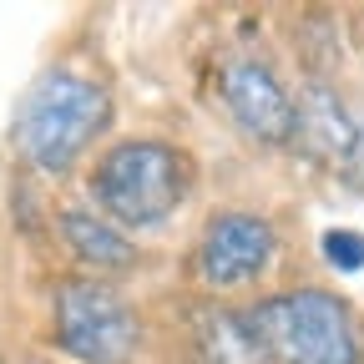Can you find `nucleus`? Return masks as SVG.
I'll list each match as a JSON object with an SVG mask.
<instances>
[{
	"label": "nucleus",
	"instance_id": "obj_1",
	"mask_svg": "<svg viewBox=\"0 0 364 364\" xmlns=\"http://www.w3.org/2000/svg\"><path fill=\"white\" fill-rule=\"evenodd\" d=\"M107 127H112V91L107 86H97L81 71H46L21 97L11 136H16V152L36 172L66 177Z\"/></svg>",
	"mask_w": 364,
	"mask_h": 364
},
{
	"label": "nucleus",
	"instance_id": "obj_2",
	"mask_svg": "<svg viewBox=\"0 0 364 364\" xmlns=\"http://www.w3.org/2000/svg\"><path fill=\"white\" fill-rule=\"evenodd\" d=\"M253 354L273 364H359V329L354 314L329 289H294L273 294L238 314Z\"/></svg>",
	"mask_w": 364,
	"mask_h": 364
},
{
	"label": "nucleus",
	"instance_id": "obj_3",
	"mask_svg": "<svg viewBox=\"0 0 364 364\" xmlns=\"http://www.w3.org/2000/svg\"><path fill=\"white\" fill-rule=\"evenodd\" d=\"M193 193V162L157 136H132L97 157L91 198L127 228H162Z\"/></svg>",
	"mask_w": 364,
	"mask_h": 364
},
{
	"label": "nucleus",
	"instance_id": "obj_4",
	"mask_svg": "<svg viewBox=\"0 0 364 364\" xmlns=\"http://www.w3.org/2000/svg\"><path fill=\"white\" fill-rule=\"evenodd\" d=\"M56 344L81 364H127L136 354V314L102 279H61L51 294Z\"/></svg>",
	"mask_w": 364,
	"mask_h": 364
},
{
	"label": "nucleus",
	"instance_id": "obj_5",
	"mask_svg": "<svg viewBox=\"0 0 364 364\" xmlns=\"http://www.w3.org/2000/svg\"><path fill=\"white\" fill-rule=\"evenodd\" d=\"M279 258V233L273 223L258 218V213H218L203 233V279L213 289H238V284H253L258 273L273 268Z\"/></svg>",
	"mask_w": 364,
	"mask_h": 364
},
{
	"label": "nucleus",
	"instance_id": "obj_6",
	"mask_svg": "<svg viewBox=\"0 0 364 364\" xmlns=\"http://www.w3.org/2000/svg\"><path fill=\"white\" fill-rule=\"evenodd\" d=\"M218 86H223L228 117H233L253 142H268V147H289L294 142V97L263 61H248V56L228 61Z\"/></svg>",
	"mask_w": 364,
	"mask_h": 364
},
{
	"label": "nucleus",
	"instance_id": "obj_7",
	"mask_svg": "<svg viewBox=\"0 0 364 364\" xmlns=\"http://www.w3.org/2000/svg\"><path fill=\"white\" fill-rule=\"evenodd\" d=\"M294 136H304V147H314L318 157L344 162L349 142H354V122L339 107V91L324 81H309L294 102Z\"/></svg>",
	"mask_w": 364,
	"mask_h": 364
},
{
	"label": "nucleus",
	"instance_id": "obj_8",
	"mask_svg": "<svg viewBox=\"0 0 364 364\" xmlns=\"http://www.w3.org/2000/svg\"><path fill=\"white\" fill-rule=\"evenodd\" d=\"M61 238L71 243V253L86 268H97V273H127V268H136V243L122 233L117 223H102L97 213L66 208L61 213Z\"/></svg>",
	"mask_w": 364,
	"mask_h": 364
},
{
	"label": "nucleus",
	"instance_id": "obj_9",
	"mask_svg": "<svg viewBox=\"0 0 364 364\" xmlns=\"http://www.w3.org/2000/svg\"><path fill=\"white\" fill-rule=\"evenodd\" d=\"M318 248H324L329 268H339V273L364 268V233H354V228H329V233L318 238Z\"/></svg>",
	"mask_w": 364,
	"mask_h": 364
},
{
	"label": "nucleus",
	"instance_id": "obj_10",
	"mask_svg": "<svg viewBox=\"0 0 364 364\" xmlns=\"http://www.w3.org/2000/svg\"><path fill=\"white\" fill-rule=\"evenodd\" d=\"M344 177L354 182V188L364 193V127H354V142H349V152H344Z\"/></svg>",
	"mask_w": 364,
	"mask_h": 364
}]
</instances>
